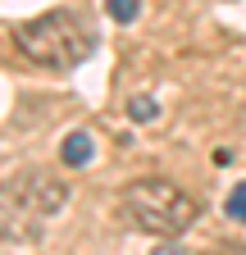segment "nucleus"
<instances>
[{"mask_svg":"<svg viewBox=\"0 0 246 255\" xmlns=\"http://www.w3.org/2000/svg\"><path fill=\"white\" fill-rule=\"evenodd\" d=\"M59 155H64L69 169H87L91 155H96V141H91V132H69L64 146H59Z\"/></svg>","mask_w":246,"mask_h":255,"instance_id":"nucleus-4","label":"nucleus"},{"mask_svg":"<svg viewBox=\"0 0 246 255\" xmlns=\"http://www.w3.org/2000/svg\"><path fill=\"white\" fill-rule=\"evenodd\" d=\"M128 114H132L137 123H150V119H160V105L150 101V96H132V105H128Z\"/></svg>","mask_w":246,"mask_h":255,"instance_id":"nucleus-5","label":"nucleus"},{"mask_svg":"<svg viewBox=\"0 0 246 255\" xmlns=\"http://www.w3.org/2000/svg\"><path fill=\"white\" fill-rule=\"evenodd\" d=\"M210 255H246V246H219V251H210Z\"/></svg>","mask_w":246,"mask_h":255,"instance_id":"nucleus-8","label":"nucleus"},{"mask_svg":"<svg viewBox=\"0 0 246 255\" xmlns=\"http://www.w3.org/2000/svg\"><path fill=\"white\" fill-rule=\"evenodd\" d=\"M228 219H237V223H246V182H237L233 191H228Z\"/></svg>","mask_w":246,"mask_h":255,"instance_id":"nucleus-6","label":"nucleus"},{"mask_svg":"<svg viewBox=\"0 0 246 255\" xmlns=\"http://www.w3.org/2000/svg\"><path fill=\"white\" fill-rule=\"evenodd\" d=\"M69 201V187L46 169H23L0 182V237L5 242H32L41 237L46 219L59 214Z\"/></svg>","mask_w":246,"mask_h":255,"instance_id":"nucleus-1","label":"nucleus"},{"mask_svg":"<svg viewBox=\"0 0 246 255\" xmlns=\"http://www.w3.org/2000/svg\"><path fill=\"white\" fill-rule=\"evenodd\" d=\"M105 9H110V18H119V23H132L137 18V0H105Z\"/></svg>","mask_w":246,"mask_h":255,"instance_id":"nucleus-7","label":"nucleus"},{"mask_svg":"<svg viewBox=\"0 0 246 255\" xmlns=\"http://www.w3.org/2000/svg\"><path fill=\"white\" fill-rule=\"evenodd\" d=\"M14 46L41 69H78L96 50V32L78 9H50L41 18H27L14 32Z\"/></svg>","mask_w":246,"mask_h":255,"instance_id":"nucleus-2","label":"nucleus"},{"mask_svg":"<svg viewBox=\"0 0 246 255\" xmlns=\"http://www.w3.org/2000/svg\"><path fill=\"white\" fill-rule=\"evenodd\" d=\"M123 214L150 237H182L196 223L201 205L169 178H137L123 187Z\"/></svg>","mask_w":246,"mask_h":255,"instance_id":"nucleus-3","label":"nucleus"},{"mask_svg":"<svg viewBox=\"0 0 246 255\" xmlns=\"http://www.w3.org/2000/svg\"><path fill=\"white\" fill-rule=\"evenodd\" d=\"M155 255H187V251H178V246H160Z\"/></svg>","mask_w":246,"mask_h":255,"instance_id":"nucleus-9","label":"nucleus"}]
</instances>
